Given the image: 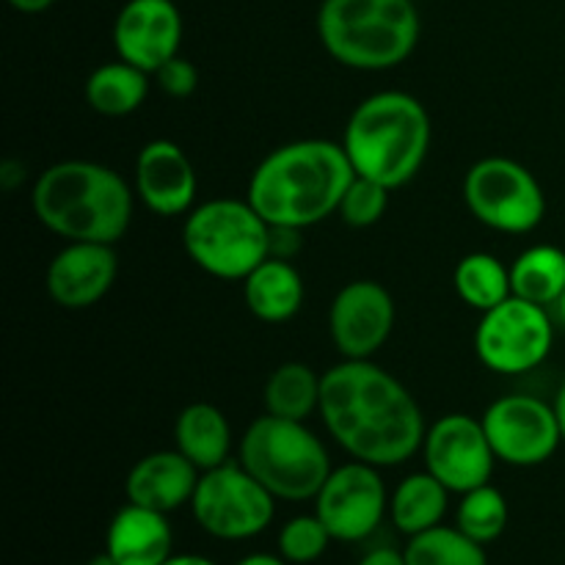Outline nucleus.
<instances>
[{
	"label": "nucleus",
	"mask_w": 565,
	"mask_h": 565,
	"mask_svg": "<svg viewBox=\"0 0 565 565\" xmlns=\"http://www.w3.org/2000/svg\"><path fill=\"white\" fill-rule=\"evenodd\" d=\"M163 565H215V563L207 561V557H199V555H171Z\"/></svg>",
	"instance_id": "36"
},
{
	"label": "nucleus",
	"mask_w": 565,
	"mask_h": 565,
	"mask_svg": "<svg viewBox=\"0 0 565 565\" xmlns=\"http://www.w3.org/2000/svg\"><path fill=\"white\" fill-rule=\"evenodd\" d=\"M452 287L467 307L483 315L513 296L511 268L494 254L472 252L458 259L452 270Z\"/></svg>",
	"instance_id": "26"
},
{
	"label": "nucleus",
	"mask_w": 565,
	"mask_h": 565,
	"mask_svg": "<svg viewBox=\"0 0 565 565\" xmlns=\"http://www.w3.org/2000/svg\"><path fill=\"white\" fill-rule=\"evenodd\" d=\"M456 527L478 544H491L508 527V500L491 483L467 491L458 505Z\"/></svg>",
	"instance_id": "28"
},
{
	"label": "nucleus",
	"mask_w": 565,
	"mask_h": 565,
	"mask_svg": "<svg viewBox=\"0 0 565 565\" xmlns=\"http://www.w3.org/2000/svg\"><path fill=\"white\" fill-rule=\"evenodd\" d=\"M463 202L480 224L505 235H527L546 215L544 188L533 171L502 154L478 160L467 171Z\"/></svg>",
	"instance_id": "8"
},
{
	"label": "nucleus",
	"mask_w": 565,
	"mask_h": 565,
	"mask_svg": "<svg viewBox=\"0 0 565 565\" xmlns=\"http://www.w3.org/2000/svg\"><path fill=\"white\" fill-rule=\"evenodd\" d=\"M191 511L199 527L213 539L246 541L274 522L276 497L241 461H226L202 472Z\"/></svg>",
	"instance_id": "9"
},
{
	"label": "nucleus",
	"mask_w": 565,
	"mask_h": 565,
	"mask_svg": "<svg viewBox=\"0 0 565 565\" xmlns=\"http://www.w3.org/2000/svg\"><path fill=\"white\" fill-rule=\"evenodd\" d=\"M511 290L524 301L552 309L565 290V252L550 243L530 246L513 259Z\"/></svg>",
	"instance_id": "25"
},
{
	"label": "nucleus",
	"mask_w": 565,
	"mask_h": 565,
	"mask_svg": "<svg viewBox=\"0 0 565 565\" xmlns=\"http://www.w3.org/2000/svg\"><path fill=\"white\" fill-rule=\"evenodd\" d=\"M423 456L425 469L456 494L489 483L497 463L483 419L469 414H447L436 419L425 434Z\"/></svg>",
	"instance_id": "13"
},
{
	"label": "nucleus",
	"mask_w": 565,
	"mask_h": 565,
	"mask_svg": "<svg viewBox=\"0 0 565 565\" xmlns=\"http://www.w3.org/2000/svg\"><path fill=\"white\" fill-rule=\"evenodd\" d=\"M31 207L39 224L66 243H119L132 224V188L94 160H61L36 177Z\"/></svg>",
	"instance_id": "3"
},
{
	"label": "nucleus",
	"mask_w": 565,
	"mask_h": 565,
	"mask_svg": "<svg viewBox=\"0 0 565 565\" xmlns=\"http://www.w3.org/2000/svg\"><path fill=\"white\" fill-rule=\"evenodd\" d=\"M149 94V72L116 58L108 64H99L86 77V103L94 114L119 116L136 114Z\"/></svg>",
	"instance_id": "22"
},
{
	"label": "nucleus",
	"mask_w": 565,
	"mask_h": 565,
	"mask_svg": "<svg viewBox=\"0 0 565 565\" xmlns=\"http://www.w3.org/2000/svg\"><path fill=\"white\" fill-rule=\"evenodd\" d=\"M320 392H323V375L303 362H285L265 381V412L307 423L315 412H320Z\"/></svg>",
	"instance_id": "24"
},
{
	"label": "nucleus",
	"mask_w": 565,
	"mask_h": 565,
	"mask_svg": "<svg viewBox=\"0 0 565 565\" xmlns=\"http://www.w3.org/2000/svg\"><path fill=\"white\" fill-rule=\"evenodd\" d=\"M555 345L550 309L511 296L480 315L475 353L480 364L500 375H524L541 367Z\"/></svg>",
	"instance_id": "10"
},
{
	"label": "nucleus",
	"mask_w": 565,
	"mask_h": 565,
	"mask_svg": "<svg viewBox=\"0 0 565 565\" xmlns=\"http://www.w3.org/2000/svg\"><path fill=\"white\" fill-rule=\"evenodd\" d=\"M486 436L497 461L511 467H541L563 445L555 403L535 395H505L486 408Z\"/></svg>",
	"instance_id": "11"
},
{
	"label": "nucleus",
	"mask_w": 565,
	"mask_h": 565,
	"mask_svg": "<svg viewBox=\"0 0 565 565\" xmlns=\"http://www.w3.org/2000/svg\"><path fill=\"white\" fill-rule=\"evenodd\" d=\"M154 81H158V88L163 94L174 99L191 97L199 88V70L182 55H174L171 61H166L158 72H154Z\"/></svg>",
	"instance_id": "31"
},
{
	"label": "nucleus",
	"mask_w": 565,
	"mask_h": 565,
	"mask_svg": "<svg viewBox=\"0 0 565 565\" xmlns=\"http://www.w3.org/2000/svg\"><path fill=\"white\" fill-rule=\"evenodd\" d=\"M301 232L292 226H270V257L292 259L301 248Z\"/></svg>",
	"instance_id": "32"
},
{
	"label": "nucleus",
	"mask_w": 565,
	"mask_h": 565,
	"mask_svg": "<svg viewBox=\"0 0 565 565\" xmlns=\"http://www.w3.org/2000/svg\"><path fill=\"white\" fill-rule=\"evenodd\" d=\"M318 414L348 456L379 469L417 456L428 434L417 397L370 359L326 370Z\"/></svg>",
	"instance_id": "1"
},
{
	"label": "nucleus",
	"mask_w": 565,
	"mask_h": 565,
	"mask_svg": "<svg viewBox=\"0 0 565 565\" xmlns=\"http://www.w3.org/2000/svg\"><path fill=\"white\" fill-rule=\"evenodd\" d=\"M555 412H557V419H561L563 445H565V381H563L561 390H557V395H555Z\"/></svg>",
	"instance_id": "37"
},
{
	"label": "nucleus",
	"mask_w": 565,
	"mask_h": 565,
	"mask_svg": "<svg viewBox=\"0 0 565 565\" xmlns=\"http://www.w3.org/2000/svg\"><path fill=\"white\" fill-rule=\"evenodd\" d=\"M237 565H287V561L281 555L279 557L276 555H248V557H243Z\"/></svg>",
	"instance_id": "35"
},
{
	"label": "nucleus",
	"mask_w": 565,
	"mask_h": 565,
	"mask_svg": "<svg viewBox=\"0 0 565 565\" xmlns=\"http://www.w3.org/2000/svg\"><path fill=\"white\" fill-rule=\"evenodd\" d=\"M180 44L182 14L174 0H127L116 14V55L149 75L180 55Z\"/></svg>",
	"instance_id": "15"
},
{
	"label": "nucleus",
	"mask_w": 565,
	"mask_h": 565,
	"mask_svg": "<svg viewBox=\"0 0 565 565\" xmlns=\"http://www.w3.org/2000/svg\"><path fill=\"white\" fill-rule=\"evenodd\" d=\"M88 565H119V563H116L114 557L108 555V552H103V555H97V557H94V561L88 563Z\"/></svg>",
	"instance_id": "39"
},
{
	"label": "nucleus",
	"mask_w": 565,
	"mask_h": 565,
	"mask_svg": "<svg viewBox=\"0 0 565 565\" xmlns=\"http://www.w3.org/2000/svg\"><path fill=\"white\" fill-rule=\"evenodd\" d=\"M390 188L370 177H353L348 191L342 193V202L337 207V215L353 230H367L375 226L386 215L390 207Z\"/></svg>",
	"instance_id": "29"
},
{
	"label": "nucleus",
	"mask_w": 565,
	"mask_h": 565,
	"mask_svg": "<svg viewBox=\"0 0 565 565\" xmlns=\"http://www.w3.org/2000/svg\"><path fill=\"white\" fill-rule=\"evenodd\" d=\"M237 461L252 472L276 500H315L331 475V458L307 423L263 414L243 434Z\"/></svg>",
	"instance_id": "6"
},
{
	"label": "nucleus",
	"mask_w": 565,
	"mask_h": 565,
	"mask_svg": "<svg viewBox=\"0 0 565 565\" xmlns=\"http://www.w3.org/2000/svg\"><path fill=\"white\" fill-rule=\"evenodd\" d=\"M174 445L199 472L221 467L232 452L230 419L213 403H191L177 414Z\"/></svg>",
	"instance_id": "21"
},
{
	"label": "nucleus",
	"mask_w": 565,
	"mask_h": 565,
	"mask_svg": "<svg viewBox=\"0 0 565 565\" xmlns=\"http://www.w3.org/2000/svg\"><path fill=\"white\" fill-rule=\"evenodd\" d=\"M132 182H136V196L141 199L143 207L152 210L160 218L188 215L196 207V169L185 149L169 138H154L143 143L136 158Z\"/></svg>",
	"instance_id": "16"
},
{
	"label": "nucleus",
	"mask_w": 565,
	"mask_h": 565,
	"mask_svg": "<svg viewBox=\"0 0 565 565\" xmlns=\"http://www.w3.org/2000/svg\"><path fill=\"white\" fill-rule=\"evenodd\" d=\"M423 33L414 0H323L318 39L337 64L386 72L412 58Z\"/></svg>",
	"instance_id": "5"
},
{
	"label": "nucleus",
	"mask_w": 565,
	"mask_h": 565,
	"mask_svg": "<svg viewBox=\"0 0 565 565\" xmlns=\"http://www.w3.org/2000/svg\"><path fill=\"white\" fill-rule=\"evenodd\" d=\"M406 565H489L483 544L463 535L458 527H430L412 535L406 546Z\"/></svg>",
	"instance_id": "27"
},
{
	"label": "nucleus",
	"mask_w": 565,
	"mask_h": 565,
	"mask_svg": "<svg viewBox=\"0 0 565 565\" xmlns=\"http://www.w3.org/2000/svg\"><path fill=\"white\" fill-rule=\"evenodd\" d=\"M331 533L326 530V524L320 522V516H296L281 527L279 533V555L287 563H315L331 544Z\"/></svg>",
	"instance_id": "30"
},
{
	"label": "nucleus",
	"mask_w": 565,
	"mask_h": 565,
	"mask_svg": "<svg viewBox=\"0 0 565 565\" xmlns=\"http://www.w3.org/2000/svg\"><path fill=\"white\" fill-rule=\"evenodd\" d=\"M53 3L55 0H9L11 9L20 11V14H42V11H47Z\"/></svg>",
	"instance_id": "34"
},
{
	"label": "nucleus",
	"mask_w": 565,
	"mask_h": 565,
	"mask_svg": "<svg viewBox=\"0 0 565 565\" xmlns=\"http://www.w3.org/2000/svg\"><path fill=\"white\" fill-rule=\"evenodd\" d=\"M301 274L290 259L268 257L243 279V298L248 312L263 323H287L303 303Z\"/></svg>",
	"instance_id": "20"
},
{
	"label": "nucleus",
	"mask_w": 565,
	"mask_h": 565,
	"mask_svg": "<svg viewBox=\"0 0 565 565\" xmlns=\"http://www.w3.org/2000/svg\"><path fill=\"white\" fill-rule=\"evenodd\" d=\"M359 565H406V555L390 546H381V550L367 552V555L359 561Z\"/></svg>",
	"instance_id": "33"
},
{
	"label": "nucleus",
	"mask_w": 565,
	"mask_h": 565,
	"mask_svg": "<svg viewBox=\"0 0 565 565\" xmlns=\"http://www.w3.org/2000/svg\"><path fill=\"white\" fill-rule=\"evenodd\" d=\"M182 246L204 274L243 281L270 257V224L248 199H210L185 215Z\"/></svg>",
	"instance_id": "7"
},
{
	"label": "nucleus",
	"mask_w": 565,
	"mask_h": 565,
	"mask_svg": "<svg viewBox=\"0 0 565 565\" xmlns=\"http://www.w3.org/2000/svg\"><path fill=\"white\" fill-rule=\"evenodd\" d=\"M353 177L342 141L301 138L259 160L246 199L270 226L309 230L337 213Z\"/></svg>",
	"instance_id": "2"
},
{
	"label": "nucleus",
	"mask_w": 565,
	"mask_h": 565,
	"mask_svg": "<svg viewBox=\"0 0 565 565\" xmlns=\"http://www.w3.org/2000/svg\"><path fill=\"white\" fill-rule=\"evenodd\" d=\"M119 274V259L108 243H66L47 265L44 287L61 309H88L103 301Z\"/></svg>",
	"instance_id": "17"
},
{
	"label": "nucleus",
	"mask_w": 565,
	"mask_h": 565,
	"mask_svg": "<svg viewBox=\"0 0 565 565\" xmlns=\"http://www.w3.org/2000/svg\"><path fill=\"white\" fill-rule=\"evenodd\" d=\"M552 309H555V318H557V323H561L563 329H565V290H563V296L557 298V301H555V307H552Z\"/></svg>",
	"instance_id": "38"
},
{
	"label": "nucleus",
	"mask_w": 565,
	"mask_h": 565,
	"mask_svg": "<svg viewBox=\"0 0 565 565\" xmlns=\"http://www.w3.org/2000/svg\"><path fill=\"white\" fill-rule=\"evenodd\" d=\"M390 508L386 486L379 467L353 458L351 463L331 469L315 497V513L334 541H364L379 530Z\"/></svg>",
	"instance_id": "12"
},
{
	"label": "nucleus",
	"mask_w": 565,
	"mask_h": 565,
	"mask_svg": "<svg viewBox=\"0 0 565 565\" xmlns=\"http://www.w3.org/2000/svg\"><path fill=\"white\" fill-rule=\"evenodd\" d=\"M199 478H202V472L177 447L174 450H158L143 456L130 469L125 480V494L127 502L171 513L193 500Z\"/></svg>",
	"instance_id": "18"
},
{
	"label": "nucleus",
	"mask_w": 565,
	"mask_h": 565,
	"mask_svg": "<svg viewBox=\"0 0 565 565\" xmlns=\"http://www.w3.org/2000/svg\"><path fill=\"white\" fill-rule=\"evenodd\" d=\"M430 136V116L414 94L375 92L353 108L342 147L359 177L397 191L423 171Z\"/></svg>",
	"instance_id": "4"
},
{
	"label": "nucleus",
	"mask_w": 565,
	"mask_h": 565,
	"mask_svg": "<svg viewBox=\"0 0 565 565\" xmlns=\"http://www.w3.org/2000/svg\"><path fill=\"white\" fill-rule=\"evenodd\" d=\"M395 301L381 281L340 287L329 309V334L342 359H373L395 329Z\"/></svg>",
	"instance_id": "14"
},
{
	"label": "nucleus",
	"mask_w": 565,
	"mask_h": 565,
	"mask_svg": "<svg viewBox=\"0 0 565 565\" xmlns=\"http://www.w3.org/2000/svg\"><path fill=\"white\" fill-rule=\"evenodd\" d=\"M447 497H450V489L436 480L428 469L408 475L390 497L392 522L406 535H419L430 527H439L447 513Z\"/></svg>",
	"instance_id": "23"
},
{
	"label": "nucleus",
	"mask_w": 565,
	"mask_h": 565,
	"mask_svg": "<svg viewBox=\"0 0 565 565\" xmlns=\"http://www.w3.org/2000/svg\"><path fill=\"white\" fill-rule=\"evenodd\" d=\"M174 535L166 513L127 502L110 519L105 552L119 565H163L171 557Z\"/></svg>",
	"instance_id": "19"
}]
</instances>
